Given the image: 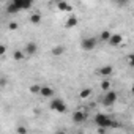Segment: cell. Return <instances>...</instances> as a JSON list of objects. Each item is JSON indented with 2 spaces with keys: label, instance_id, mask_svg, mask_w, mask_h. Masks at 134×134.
<instances>
[{
  "label": "cell",
  "instance_id": "6da1fadb",
  "mask_svg": "<svg viewBox=\"0 0 134 134\" xmlns=\"http://www.w3.org/2000/svg\"><path fill=\"white\" fill-rule=\"evenodd\" d=\"M95 123H96L98 128H104V129L106 128H118V123L106 114H96L95 115Z\"/></svg>",
  "mask_w": 134,
  "mask_h": 134
},
{
  "label": "cell",
  "instance_id": "7a4b0ae2",
  "mask_svg": "<svg viewBox=\"0 0 134 134\" xmlns=\"http://www.w3.org/2000/svg\"><path fill=\"white\" fill-rule=\"evenodd\" d=\"M49 107H51V110H54V112H57V114H65L66 110H68L66 104H65L60 98H52Z\"/></svg>",
  "mask_w": 134,
  "mask_h": 134
},
{
  "label": "cell",
  "instance_id": "3957f363",
  "mask_svg": "<svg viewBox=\"0 0 134 134\" xmlns=\"http://www.w3.org/2000/svg\"><path fill=\"white\" fill-rule=\"evenodd\" d=\"M117 99H118V95H117V92L110 90V92H107V93L104 95V98H103V106H106V107H109V106H114V104L117 103Z\"/></svg>",
  "mask_w": 134,
  "mask_h": 134
},
{
  "label": "cell",
  "instance_id": "277c9868",
  "mask_svg": "<svg viewBox=\"0 0 134 134\" xmlns=\"http://www.w3.org/2000/svg\"><path fill=\"white\" fill-rule=\"evenodd\" d=\"M96 38H84L82 41H81V47H82V51H93L95 47H96Z\"/></svg>",
  "mask_w": 134,
  "mask_h": 134
},
{
  "label": "cell",
  "instance_id": "5b68a950",
  "mask_svg": "<svg viewBox=\"0 0 134 134\" xmlns=\"http://www.w3.org/2000/svg\"><path fill=\"white\" fill-rule=\"evenodd\" d=\"M13 3L19 8V10H30L32 8V0H13Z\"/></svg>",
  "mask_w": 134,
  "mask_h": 134
},
{
  "label": "cell",
  "instance_id": "8992f818",
  "mask_svg": "<svg viewBox=\"0 0 134 134\" xmlns=\"http://www.w3.org/2000/svg\"><path fill=\"white\" fill-rule=\"evenodd\" d=\"M85 120H87V114L84 110H76L73 114V121L74 123H84Z\"/></svg>",
  "mask_w": 134,
  "mask_h": 134
},
{
  "label": "cell",
  "instance_id": "52a82bcc",
  "mask_svg": "<svg viewBox=\"0 0 134 134\" xmlns=\"http://www.w3.org/2000/svg\"><path fill=\"white\" fill-rule=\"evenodd\" d=\"M36 51H38V44H36V43H33V41L27 43V44H25V47H24V52H25L27 55H33V54H36Z\"/></svg>",
  "mask_w": 134,
  "mask_h": 134
},
{
  "label": "cell",
  "instance_id": "ba28073f",
  "mask_svg": "<svg viewBox=\"0 0 134 134\" xmlns=\"http://www.w3.org/2000/svg\"><path fill=\"white\" fill-rule=\"evenodd\" d=\"M103 77H109V76H112V73H114V66H110V65H104V66H101L99 68V71H98Z\"/></svg>",
  "mask_w": 134,
  "mask_h": 134
},
{
  "label": "cell",
  "instance_id": "9c48e42d",
  "mask_svg": "<svg viewBox=\"0 0 134 134\" xmlns=\"http://www.w3.org/2000/svg\"><path fill=\"white\" fill-rule=\"evenodd\" d=\"M121 43H123V36L120 33H112V38L109 40V44L110 46H118Z\"/></svg>",
  "mask_w": 134,
  "mask_h": 134
},
{
  "label": "cell",
  "instance_id": "30bf717a",
  "mask_svg": "<svg viewBox=\"0 0 134 134\" xmlns=\"http://www.w3.org/2000/svg\"><path fill=\"white\" fill-rule=\"evenodd\" d=\"M43 98H52L54 96V88L52 87H49V85H43V88H41V93H40Z\"/></svg>",
  "mask_w": 134,
  "mask_h": 134
},
{
  "label": "cell",
  "instance_id": "8fae6325",
  "mask_svg": "<svg viewBox=\"0 0 134 134\" xmlns=\"http://www.w3.org/2000/svg\"><path fill=\"white\" fill-rule=\"evenodd\" d=\"M65 46H62V44H58V46H54L52 49H51V54L54 55V57H60V55H63L65 54Z\"/></svg>",
  "mask_w": 134,
  "mask_h": 134
},
{
  "label": "cell",
  "instance_id": "7c38bea8",
  "mask_svg": "<svg viewBox=\"0 0 134 134\" xmlns=\"http://www.w3.org/2000/svg\"><path fill=\"white\" fill-rule=\"evenodd\" d=\"M77 22H79V19H77L74 14H71V16L68 18V21H66L65 27H66V29H73V27H76V25H77Z\"/></svg>",
  "mask_w": 134,
  "mask_h": 134
},
{
  "label": "cell",
  "instance_id": "4fadbf2b",
  "mask_svg": "<svg viewBox=\"0 0 134 134\" xmlns=\"http://www.w3.org/2000/svg\"><path fill=\"white\" fill-rule=\"evenodd\" d=\"M57 8H58L60 11H71V10H73L68 2H58V3H57Z\"/></svg>",
  "mask_w": 134,
  "mask_h": 134
},
{
  "label": "cell",
  "instance_id": "5bb4252c",
  "mask_svg": "<svg viewBox=\"0 0 134 134\" xmlns=\"http://www.w3.org/2000/svg\"><path fill=\"white\" fill-rule=\"evenodd\" d=\"M30 22H32L33 25H38V24L41 22V14H40V13H32V14H30Z\"/></svg>",
  "mask_w": 134,
  "mask_h": 134
},
{
  "label": "cell",
  "instance_id": "9a60e30c",
  "mask_svg": "<svg viewBox=\"0 0 134 134\" xmlns=\"http://www.w3.org/2000/svg\"><path fill=\"white\" fill-rule=\"evenodd\" d=\"M25 55H27V54H25L24 51H14V52H13V58H14L16 62L24 60V58H25Z\"/></svg>",
  "mask_w": 134,
  "mask_h": 134
},
{
  "label": "cell",
  "instance_id": "2e32d148",
  "mask_svg": "<svg viewBox=\"0 0 134 134\" xmlns=\"http://www.w3.org/2000/svg\"><path fill=\"white\" fill-rule=\"evenodd\" d=\"M79 96H81L82 99L90 98V96H92V88H82V90L79 92Z\"/></svg>",
  "mask_w": 134,
  "mask_h": 134
},
{
  "label": "cell",
  "instance_id": "e0dca14e",
  "mask_svg": "<svg viewBox=\"0 0 134 134\" xmlns=\"http://www.w3.org/2000/svg\"><path fill=\"white\" fill-rule=\"evenodd\" d=\"M99 38H101V41H107V43H109V40L112 38V33H110L109 30H103L101 35H99Z\"/></svg>",
  "mask_w": 134,
  "mask_h": 134
},
{
  "label": "cell",
  "instance_id": "ac0fdd59",
  "mask_svg": "<svg viewBox=\"0 0 134 134\" xmlns=\"http://www.w3.org/2000/svg\"><path fill=\"white\" fill-rule=\"evenodd\" d=\"M110 81H107V79H104V81H101V90H104L106 93L107 92H110Z\"/></svg>",
  "mask_w": 134,
  "mask_h": 134
},
{
  "label": "cell",
  "instance_id": "d6986e66",
  "mask_svg": "<svg viewBox=\"0 0 134 134\" xmlns=\"http://www.w3.org/2000/svg\"><path fill=\"white\" fill-rule=\"evenodd\" d=\"M41 88H43V85H38V84H33V85H30V93H33V95H36V93H41Z\"/></svg>",
  "mask_w": 134,
  "mask_h": 134
},
{
  "label": "cell",
  "instance_id": "ffe728a7",
  "mask_svg": "<svg viewBox=\"0 0 134 134\" xmlns=\"http://www.w3.org/2000/svg\"><path fill=\"white\" fill-rule=\"evenodd\" d=\"M7 11H8V13H11V14H14V13H19L21 10H19L14 3H10V5H8V8H7Z\"/></svg>",
  "mask_w": 134,
  "mask_h": 134
},
{
  "label": "cell",
  "instance_id": "44dd1931",
  "mask_svg": "<svg viewBox=\"0 0 134 134\" xmlns=\"http://www.w3.org/2000/svg\"><path fill=\"white\" fill-rule=\"evenodd\" d=\"M126 62H128V65L131 66V68H134V54H129L126 57Z\"/></svg>",
  "mask_w": 134,
  "mask_h": 134
},
{
  "label": "cell",
  "instance_id": "7402d4cb",
  "mask_svg": "<svg viewBox=\"0 0 134 134\" xmlns=\"http://www.w3.org/2000/svg\"><path fill=\"white\" fill-rule=\"evenodd\" d=\"M16 131H18V134H27V132H29L25 126H18V129H16Z\"/></svg>",
  "mask_w": 134,
  "mask_h": 134
},
{
  "label": "cell",
  "instance_id": "603a6c76",
  "mask_svg": "<svg viewBox=\"0 0 134 134\" xmlns=\"http://www.w3.org/2000/svg\"><path fill=\"white\" fill-rule=\"evenodd\" d=\"M8 29H10V30H16V29H18V22H10Z\"/></svg>",
  "mask_w": 134,
  "mask_h": 134
},
{
  "label": "cell",
  "instance_id": "cb8c5ba5",
  "mask_svg": "<svg viewBox=\"0 0 134 134\" xmlns=\"http://www.w3.org/2000/svg\"><path fill=\"white\" fill-rule=\"evenodd\" d=\"M7 52V46L5 44H2V46H0V55H3Z\"/></svg>",
  "mask_w": 134,
  "mask_h": 134
},
{
  "label": "cell",
  "instance_id": "d4e9b609",
  "mask_svg": "<svg viewBox=\"0 0 134 134\" xmlns=\"http://www.w3.org/2000/svg\"><path fill=\"white\" fill-rule=\"evenodd\" d=\"M54 134H66V131H63V129H57Z\"/></svg>",
  "mask_w": 134,
  "mask_h": 134
},
{
  "label": "cell",
  "instance_id": "484cf974",
  "mask_svg": "<svg viewBox=\"0 0 134 134\" xmlns=\"http://www.w3.org/2000/svg\"><path fill=\"white\" fill-rule=\"evenodd\" d=\"M104 132H106L104 128H98V134H104Z\"/></svg>",
  "mask_w": 134,
  "mask_h": 134
},
{
  "label": "cell",
  "instance_id": "4316f807",
  "mask_svg": "<svg viewBox=\"0 0 134 134\" xmlns=\"http://www.w3.org/2000/svg\"><path fill=\"white\" fill-rule=\"evenodd\" d=\"M131 92H132V95H134V84H132V87H131Z\"/></svg>",
  "mask_w": 134,
  "mask_h": 134
}]
</instances>
